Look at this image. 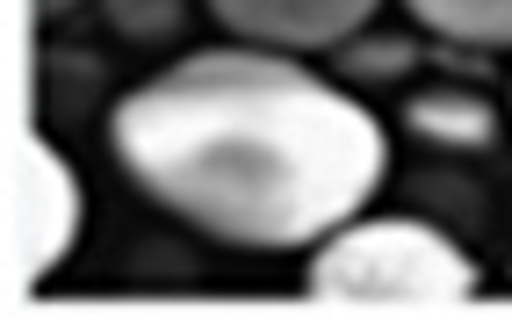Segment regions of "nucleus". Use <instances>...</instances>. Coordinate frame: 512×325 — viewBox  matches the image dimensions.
Wrapping results in <instances>:
<instances>
[{
	"label": "nucleus",
	"instance_id": "5",
	"mask_svg": "<svg viewBox=\"0 0 512 325\" xmlns=\"http://www.w3.org/2000/svg\"><path fill=\"white\" fill-rule=\"evenodd\" d=\"M404 123H412L426 145H455V152H484L498 138V109L469 87H419L412 102H404Z\"/></svg>",
	"mask_w": 512,
	"mask_h": 325
},
{
	"label": "nucleus",
	"instance_id": "8",
	"mask_svg": "<svg viewBox=\"0 0 512 325\" xmlns=\"http://www.w3.org/2000/svg\"><path fill=\"white\" fill-rule=\"evenodd\" d=\"M109 29H123L130 44H166L181 29V0H101Z\"/></svg>",
	"mask_w": 512,
	"mask_h": 325
},
{
	"label": "nucleus",
	"instance_id": "3",
	"mask_svg": "<svg viewBox=\"0 0 512 325\" xmlns=\"http://www.w3.org/2000/svg\"><path fill=\"white\" fill-rule=\"evenodd\" d=\"M73 239H80V181L44 138H29L15 159V275H22V289H37L73 253Z\"/></svg>",
	"mask_w": 512,
	"mask_h": 325
},
{
	"label": "nucleus",
	"instance_id": "6",
	"mask_svg": "<svg viewBox=\"0 0 512 325\" xmlns=\"http://www.w3.org/2000/svg\"><path fill=\"white\" fill-rule=\"evenodd\" d=\"M440 44L462 51H512V0H404Z\"/></svg>",
	"mask_w": 512,
	"mask_h": 325
},
{
	"label": "nucleus",
	"instance_id": "9",
	"mask_svg": "<svg viewBox=\"0 0 512 325\" xmlns=\"http://www.w3.org/2000/svg\"><path fill=\"white\" fill-rule=\"evenodd\" d=\"M65 8H73V0H37V15H65Z\"/></svg>",
	"mask_w": 512,
	"mask_h": 325
},
{
	"label": "nucleus",
	"instance_id": "2",
	"mask_svg": "<svg viewBox=\"0 0 512 325\" xmlns=\"http://www.w3.org/2000/svg\"><path fill=\"white\" fill-rule=\"evenodd\" d=\"M318 304H419L448 311L476 297V260L426 217H354L303 268Z\"/></svg>",
	"mask_w": 512,
	"mask_h": 325
},
{
	"label": "nucleus",
	"instance_id": "7",
	"mask_svg": "<svg viewBox=\"0 0 512 325\" xmlns=\"http://www.w3.org/2000/svg\"><path fill=\"white\" fill-rule=\"evenodd\" d=\"M332 65L347 80H397V73H412V65H419V51H412V37H368V29H361L354 44L332 51Z\"/></svg>",
	"mask_w": 512,
	"mask_h": 325
},
{
	"label": "nucleus",
	"instance_id": "4",
	"mask_svg": "<svg viewBox=\"0 0 512 325\" xmlns=\"http://www.w3.org/2000/svg\"><path fill=\"white\" fill-rule=\"evenodd\" d=\"M383 0H210V15L231 44H260L282 58H311L354 44Z\"/></svg>",
	"mask_w": 512,
	"mask_h": 325
},
{
	"label": "nucleus",
	"instance_id": "1",
	"mask_svg": "<svg viewBox=\"0 0 512 325\" xmlns=\"http://www.w3.org/2000/svg\"><path fill=\"white\" fill-rule=\"evenodd\" d=\"M109 152L166 217L246 253L325 246L390 167L383 123L347 87L260 44L188 51L130 87Z\"/></svg>",
	"mask_w": 512,
	"mask_h": 325
}]
</instances>
